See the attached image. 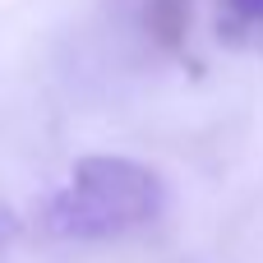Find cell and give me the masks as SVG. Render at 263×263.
Masks as SVG:
<instances>
[{
	"label": "cell",
	"mask_w": 263,
	"mask_h": 263,
	"mask_svg": "<svg viewBox=\"0 0 263 263\" xmlns=\"http://www.w3.org/2000/svg\"><path fill=\"white\" fill-rule=\"evenodd\" d=\"M166 185L153 166L116 153L79 157L69 180L46 199L42 227L60 240H116L162 217Z\"/></svg>",
	"instance_id": "obj_1"
},
{
	"label": "cell",
	"mask_w": 263,
	"mask_h": 263,
	"mask_svg": "<svg viewBox=\"0 0 263 263\" xmlns=\"http://www.w3.org/2000/svg\"><path fill=\"white\" fill-rule=\"evenodd\" d=\"M194 0H143V28L166 55H185Z\"/></svg>",
	"instance_id": "obj_2"
},
{
	"label": "cell",
	"mask_w": 263,
	"mask_h": 263,
	"mask_svg": "<svg viewBox=\"0 0 263 263\" xmlns=\"http://www.w3.org/2000/svg\"><path fill=\"white\" fill-rule=\"evenodd\" d=\"M236 23H263V0H222Z\"/></svg>",
	"instance_id": "obj_3"
},
{
	"label": "cell",
	"mask_w": 263,
	"mask_h": 263,
	"mask_svg": "<svg viewBox=\"0 0 263 263\" xmlns=\"http://www.w3.org/2000/svg\"><path fill=\"white\" fill-rule=\"evenodd\" d=\"M14 236H18V217H14V213H9V208L0 203V254H5V250L14 245Z\"/></svg>",
	"instance_id": "obj_4"
}]
</instances>
